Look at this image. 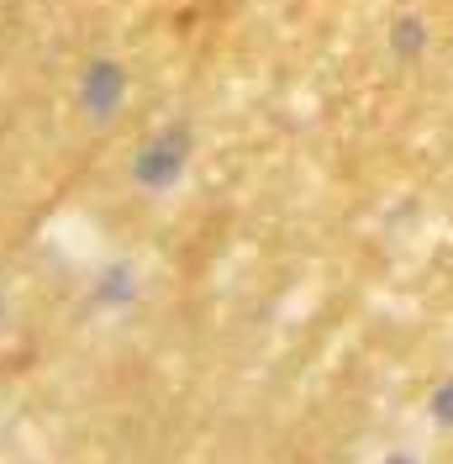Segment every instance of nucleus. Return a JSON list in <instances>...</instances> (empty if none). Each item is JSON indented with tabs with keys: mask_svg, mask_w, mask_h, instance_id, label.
<instances>
[{
	"mask_svg": "<svg viewBox=\"0 0 453 464\" xmlns=\"http://www.w3.org/2000/svg\"><path fill=\"white\" fill-rule=\"evenodd\" d=\"M179 169H185V143H179V138H174V143H153L138 159V179H142V185H153V190L174 185Z\"/></svg>",
	"mask_w": 453,
	"mask_h": 464,
	"instance_id": "nucleus-1",
	"label": "nucleus"
},
{
	"mask_svg": "<svg viewBox=\"0 0 453 464\" xmlns=\"http://www.w3.org/2000/svg\"><path fill=\"white\" fill-rule=\"evenodd\" d=\"M85 101H90V111L95 116H106L116 101H121V69H116V63H95V69H90Z\"/></svg>",
	"mask_w": 453,
	"mask_h": 464,
	"instance_id": "nucleus-2",
	"label": "nucleus"
},
{
	"mask_svg": "<svg viewBox=\"0 0 453 464\" xmlns=\"http://www.w3.org/2000/svg\"><path fill=\"white\" fill-rule=\"evenodd\" d=\"M432 411H438V422H453V380H448V385H438V396H432Z\"/></svg>",
	"mask_w": 453,
	"mask_h": 464,
	"instance_id": "nucleus-4",
	"label": "nucleus"
},
{
	"mask_svg": "<svg viewBox=\"0 0 453 464\" xmlns=\"http://www.w3.org/2000/svg\"><path fill=\"white\" fill-rule=\"evenodd\" d=\"M427 43H432V37H427L422 16H396V27H390V48H396L400 58H411V63H417V58L427 53Z\"/></svg>",
	"mask_w": 453,
	"mask_h": 464,
	"instance_id": "nucleus-3",
	"label": "nucleus"
},
{
	"mask_svg": "<svg viewBox=\"0 0 453 464\" xmlns=\"http://www.w3.org/2000/svg\"><path fill=\"white\" fill-rule=\"evenodd\" d=\"M390 464H411V459H400V454H396V459H390Z\"/></svg>",
	"mask_w": 453,
	"mask_h": 464,
	"instance_id": "nucleus-5",
	"label": "nucleus"
}]
</instances>
